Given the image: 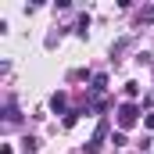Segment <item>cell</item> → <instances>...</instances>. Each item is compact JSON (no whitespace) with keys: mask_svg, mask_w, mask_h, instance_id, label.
<instances>
[{"mask_svg":"<svg viewBox=\"0 0 154 154\" xmlns=\"http://www.w3.org/2000/svg\"><path fill=\"white\" fill-rule=\"evenodd\" d=\"M108 129H111V125H108V118H100V122H97V129H93V140L86 143V154H97L100 147H104V136H108Z\"/></svg>","mask_w":154,"mask_h":154,"instance_id":"1","label":"cell"},{"mask_svg":"<svg viewBox=\"0 0 154 154\" xmlns=\"http://www.w3.org/2000/svg\"><path fill=\"white\" fill-rule=\"evenodd\" d=\"M133 125H136V104H122L118 108V133H125Z\"/></svg>","mask_w":154,"mask_h":154,"instance_id":"2","label":"cell"},{"mask_svg":"<svg viewBox=\"0 0 154 154\" xmlns=\"http://www.w3.org/2000/svg\"><path fill=\"white\" fill-rule=\"evenodd\" d=\"M50 111H54V115H68V97H65L61 90L50 97Z\"/></svg>","mask_w":154,"mask_h":154,"instance_id":"3","label":"cell"},{"mask_svg":"<svg viewBox=\"0 0 154 154\" xmlns=\"http://www.w3.org/2000/svg\"><path fill=\"white\" fill-rule=\"evenodd\" d=\"M104 90H108V75H104V72H97V75L90 79V93H93V97H100Z\"/></svg>","mask_w":154,"mask_h":154,"instance_id":"4","label":"cell"},{"mask_svg":"<svg viewBox=\"0 0 154 154\" xmlns=\"http://www.w3.org/2000/svg\"><path fill=\"white\" fill-rule=\"evenodd\" d=\"M4 118H7V122H18V108H14V100H7V108H4Z\"/></svg>","mask_w":154,"mask_h":154,"instance_id":"5","label":"cell"},{"mask_svg":"<svg viewBox=\"0 0 154 154\" xmlns=\"http://www.w3.org/2000/svg\"><path fill=\"white\" fill-rule=\"evenodd\" d=\"M125 97L136 100V97H140V82H125Z\"/></svg>","mask_w":154,"mask_h":154,"instance_id":"6","label":"cell"},{"mask_svg":"<svg viewBox=\"0 0 154 154\" xmlns=\"http://www.w3.org/2000/svg\"><path fill=\"white\" fill-rule=\"evenodd\" d=\"M86 32H90V14H82V18H79V36H86Z\"/></svg>","mask_w":154,"mask_h":154,"instance_id":"7","label":"cell"},{"mask_svg":"<svg viewBox=\"0 0 154 154\" xmlns=\"http://www.w3.org/2000/svg\"><path fill=\"white\" fill-rule=\"evenodd\" d=\"M111 143H115V147H125L129 140H125V133H111Z\"/></svg>","mask_w":154,"mask_h":154,"instance_id":"8","label":"cell"},{"mask_svg":"<svg viewBox=\"0 0 154 154\" xmlns=\"http://www.w3.org/2000/svg\"><path fill=\"white\" fill-rule=\"evenodd\" d=\"M79 115H82V111H68V115H65V125H75V122H79Z\"/></svg>","mask_w":154,"mask_h":154,"instance_id":"9","label":"cell"},{"mask_svg":"<svg viewBox=\"0 0 154 154\" xmlns=\"http://www.w3.org/2000/svg\"><path fill=\"white\" fill-rule=\"evenodd\" d=\"M147 129H154V115H147Z\"/></svg>","mask_w":154,"mask_h":154,"instance_id":"10","label":"cell"}]
</instances>
